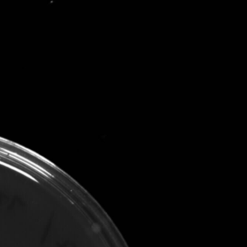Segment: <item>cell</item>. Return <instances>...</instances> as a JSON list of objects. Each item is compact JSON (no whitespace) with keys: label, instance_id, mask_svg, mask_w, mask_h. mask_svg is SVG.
I'll list each match as a JSON object with an SVG mask.
<instances>
[{"label":"cell","instance_id":"obj_1","mask_svg":"<svg viewBox=\"0 0 247 247\" xmlns=\"http://www.w3.org/2000/svg\"><path fill=\"white\" fill-rule=\"evenodd\" d=\"M92 230H93V231L95 232V233H99V232L101 231V227L98 225V224L94 223L92 225Z\"/></svg>","mask_w":247,"mask_h":247}]
</instances>
